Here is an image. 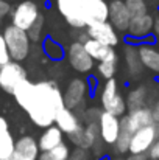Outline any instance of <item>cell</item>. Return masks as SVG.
Instances as JSON below:
<instances>
[{
	"instance_id": "obj_1",
	"label": "cell",
	"mask_w": 159,
	"mask_h": 160,
	"mask_svg": "<svg viewBox=\"0 0 159 160\" xmlns=\"http://www.w3.org/2000/svg\"><path fill=\"white\" fill-rule=\"evenodd\" d=\"M13 97L28 113L33 124L42 129L55 124L56 113L64 107L62 92L53 81L31 82L25 79L16 87Z\"/></svg>"
},
{
	"instance_id": "obj_2",
	"label": "cell",
	"mask_w": 159,
	"mask_h": 160,
	"mask_svg": "<svg viewBox=\"0 0 159 160\" xmlns=\"http://www.w3.org/2000/svg\"><path fill=\"white\" fill-rule=\"evenodd\" d=\"M3 38L8 47V52L11 56V61L16 62H22L28 58L30 48H31V41L27 34V31L14 27L13 23H9L8 27H5L3 30Z\"/></svg>"
},
{
	"instance_id": "obj_3",
	"label": "cell",
	"mask_w": 159,
	"mask_h": 160,
	"mask_svg": "<svg viewBox=\"0 0 159 160\" xmlns=\"http://www.w3.org/2000/svg\"><path fill=\"white\" fill-rule=\"evenodd\" d=\"M11 23L24 31H28L30 27L39 19L41 9L31 0H22L11 9Z\"/></svg>"
},
{
	"instance_id": "obj_4",
	"label": "cell",
	"mask_w": 159,
	"mask_h": 160,
	"mask_svg": "<svg viewBox=\"0 0 159 160\" xmlns=\"http://www.w3.org/2000/svg\"><path fill=\"white\" fill-rule=\"evenodd\" d=\"M25 79H28L27 70L20 62L9 61L8 64L0 67V89L3 92L13 95L16 87Z\"/></svg>"
},
{
	"instance_id": "obj_5",
	"label": "cell",
	"mask_w": 159,
	"mask_h": 160,
	"mask_svg": "<svg viewBox=\"0 0 159 160\" xmlns=\"http://www.w3.org/2000/svg\"><path fill=\"white\" fill-rule=\"evenodd\" d=\"M159 137V123H153L136 131L131 137L130 154H147Z\"/></svg>"
},
{
	"instance_id": "obj_6",
	"label": "cell",
	"mask_w": 159,
	"mask_h": 160,
	"mask_svg": "<svg viewBox=\"0 0 159 160\" xmlns=\"http://www.w3.org/2000/svg\"><path fill=\"white\" fill-rule=\"evenodd\" d=\"M56 8L72 28L84 30L87 27L83 16L81 0H56Z\"/></svg>"
},
{
	"instance_id": "obj_7",
	"label": "cell",
	"mask_w": 159,
	"mask_h": 160,
	"mask_svg": "<svg viewBox=\"0 0 159 160\" xmlns=\"http://www.w3.org/2000/svg\"><path fill=\"white\" fill-rule=\"evenodd\" d=\"M67 59L70 67L78 73H89L94 68V59L86 52L84 45L78 41L72 42L67 48Z\"/></svg>"
},
{
	"instance_id": "obj_8",
	"label": "cell",
	"mask_w": 159,
	"mask_h": 160,
	"mask_svg": "<svg viewBox=\"0 0 159 160\" xmlns=\"http://www.w3.org/2000/svg\"><path fill=\"white\" fill-rule=\"evenodd\" d=\"M153 112L151 107H140V109H134V110H128L126 115H123L120 118V126L128 129L131 134H134L136 131L153 124Z\"/></svg>"
},
{
	"instance_id": "obj_9",
	"label": "cell",
	"mask_w": 159,
	"mask_h": 160,
	"mask_svg": "<svg viewBox=\"0 0 159 160\" xmlns=\"http://www.w3.org/2000/svg\"><path fill=\"white\" fill-rule=\"evenodd\" d=\"M87 92H89V82L83 78H73L67 84V87L62 93L64 107L73 110L78 106H81L84 103V98H86Z\"/></svg>"
},
{
	"instance_id": "obj_10",
	"label": "cell",
	"mask_w": 159,
	"mask_h": 160,
	"mask_svg": "<svg viewBox=\"0 0 159 160\" xmlns=\"http://www.w3.org/2000/svg\"><path fill=\"white\" fill-rule=\"evenodd\" d=\"M98 131L102 142L108 146H114L120 134V118L106 110H102L98 117Z\"/></svg>"
},
{
	"instance_id": "obj_11",
	"label": "cell",
	"mask_w": 159,
	"mask_h": 160,
	"mask_svg": "<svg viewBox=\"0 0 159 160\" xmlns=\"http://www.w3.org/2000/svg\"><path fill=\"white\" fill-rule=\"evenodd\" d=\"M86 33L91 39H95L102 44H105L108 47H115L120 42L119 38V31L109 23V22H98V23H92L86 27Z\"/></svg>"
},
{
	"instance_id": "obj_12",
	"label": "cell",
	"mask_w": 159,
	"mask_h": 160,
	"mask_svg": "<svg viewBox=\"0 0 159 160\" xmlns=\"http://www.w3.org/2000/svg\"><path fill=\"white\" fill-rule=\"evenodd\" d=\"M153 23H155V17L151 14H142L137 17H131L126 34L131 39L136 41H145L147 38H150L153 34Z\"/></svg>"
},
{
	"instance_id": "obj_13",
	"label": "cell",
	"mask_w": 159,
	"mask_h": 160,
	"mask_svg": "<svg viewBox=\"0 0 159 160\" xmlns=\"http://www.w3.org/2000/svg\"><path fill=\"white\" fill-rule=\"evenodd\" d=\"M81 8H83V16H84L86 25L108 22L109 5L105 0H81Z\"/></svg>"
},
{
	"instance_id": "obj_14",
	"label": "cell",
	"mask_w": 159,
	"mask_h": 160,
	"mask_svg": "<svg viewBox=\"0 0 159 160\" xmlns=\"http://www.w3.org/2000/svg\"><path fill=\"white\" fill-rule=\"evenodd\" d=\"M41 154L38 140L31 135H22L14 143V160H38Z\"/></svg>"
},
{
	"instance_id": "obj_15",
	"label": "cell",
	"mask_w": 159,
	"mask_h": 160,
	"mask_svg": "<svg viewBox=\"0 0 159 160\" xmlns=\"http://www.w3.org/2000/svg\"><path fill=\"white\" fill-rule=\"evenodd\" d=\"M109 5V16H108V22L117 30V31H122V33H126L128 30V25H130V20H131V16L126 9V5L123 0H112Z\"/></svg>"
},
{
	"instance_id": "obj_16",
	"label": "cell",
	"mask_w": 159,
	"mask_h": 160,
	"mask_svg": "<svg viewBox=\"0 0 159 160\" xmlns=\"http://www.w3.org/2000/svg\"><path fill=\"white\" fill-rule=\"evenodd\" d=\"M86 52L89 53V56L97 61V62H105V61H117V53L112 47H108L105 44L95 41V39H87L84 44Z\"/></svg>"
},
{
	"instance_id": "obj_17",
	"label": "cell",
	"mask_w": 159,
	"mask_h": 160,
	"mask_svg": "<svg viewBox=\"0 0 159 160\" xmlns=\"http://www.w3.org/2000/svg\"><path fill=\"white\" fill-rule=\"evenodd\" d=\"M55 126H58V128L61 129V132H62V134L70 135L72 132H75L77 129H80V128H81V123H80L78 115H77L72 109L62 107V109L56 113Z\"/></svg>"
},
{
	"instance_id": "obj_18",
	"label": "cell",
	"mask_w": 159,
	"mask_h": 160,
	"mask_svg": "<svg viewBox=\"0 0 159 160\" xmlns=\"http://www.w3.org/2000/svg\"><path fill=\"white\" fill-rule=\"evenodd\" d=\"M137 52L144 68L159 75V48L153 44L144 42L137 45Z\"/></svg>"
},
{
	"instance_id": "obj_19",
	"label": "cell",
	"mask_w": 159,
	"mask_h": 160,
	"mask_svg": "<svg viewBox=\"0 0 159 160\" xmlns=\"http://www.w3.org/2000/svg\"><path fill=\"white\" fill-rule=\"evenodd\" d=\"M61 143H64V134L61 132V129L58 126H50L47 129H44V132L41 134L39 140H38V145H39V149L41 152H45V151H50L53 148L59 146Z\"/></svg>"
},
{
	"instance_id": "obj_20",
	"label": "cell",
	"mask_w": 159,
	"mask_h": 160,
	"mask_svg": "<svg viewBox=\"0 0 159 160\" xmlns=\"http://www.w3.org/2000/svg\"><path fill=\"white\" fill-rule=\"evenodd\" d=\"M14 143H16V138L13 137L9 131L8 121L3 117H0V159H8L13 156Z\"/></svg>"
},
{
	"instance_id": "obj_21",
	"label": "cell",
	"mask_w": 159,
	"mask_h": 160,
	"mask_svg": "<svg viewBox=\"0 0 159 160\" xmlns=\"http://www.w3.org/2000/svg\"><path fill=\"white\" fill-rule=\"evenodd\" d=\"M125 64H126V70L130 73V76L133 78H137L140 76L142 70H144V65L140 62V58H139V52H137V45L136 44H126L125 50Z\"/></svg>"
},
{
	"instance_id": "obj_22",
	"label": "cell",
	"mask_w": 159,
	"mask_h": 160,
	"mask_svg": "<svg viewBox=\"0 0 159 160\" xmlns=\"http://www.w3.org/2000/svg\"><path fill=\"white\" fill-rule=\"evenodd\" d=\"M147 98H148V90H147L145 86H137V87L131 89V90L128 92V97L125 98L128 110H134V109L145 107Z\"/></svg>"
},
{
	"instance_id": "obj_23",
	"label": "cell",
	"mask_w": 159,
	"mask_h": 160,
	"mask_svg": "<svg viewBox=\"0 0 159 160\" xmlns=\"http://www.w3.org/2000/svg\"><path fill=\"white\" fill-rule=\"evenodd\" d=\"M120 92H119V82H117V79L115 78L108 79L105 82V86H103V89H102V93H100V104L103 107V110L115 100V97Z\"/></svg>"
},
{
	"instance_id": "obj_24",
	"label": "cell",
	"mask_w": 159,
	"mask_h": 160,
	"mask_svg": "<svg viewBox=\"0 0 159 160\" xmlns=\"http://www.w3.org/2000/svg\"><path fill=\"white\" fill-rule=\"evenodd\" d=\"M97 140H100L98 121H87L84 126V149H92Z\"/></svg>"
},
{
	"instance_id": "obj_25",
	"label": "cell",
	"mask_w": 159,
	"mask_h": 160,
	"mask_svg": "<svg viewBox=\"0 0 159 160\" xmlns=\"http://www.w3.org/2000/svg\"><path fill=\"white\" fill-rule=\"evenodd\" d=\"M70 157V149L66 143H61L59 146L53 148L50 151L41 152L38 160H69Z\"/></svg>"
},
{
	"instance_id": "obj_26",
	"label": "cell",
	"mask_w": 159,
	"mask_h": 160,
	"mask_svg": "<svg viewBox=\"0 0 159 160\" xmlns=\"http://www.w3.org/2000/svg\"><path fill=\"white\" fill-rule=\"evenodd\" d=\"M131 137H133V134H131L128 129H125V128L120 126V134H119V137H117V140H115V143H114V146H112L114 151H115L117 154H120V156L130 152Z\"/></svg>"
},
{
	"instance_id": "obj_27",
	"label": "cell",
	"mask_w": 159,
	"mask_h": 160,
	"mask_svg": "<svg viewBox=\"0 0 159 160\" xmlns=\"http://www.w3.org/2000/svg\"><path fill=\"white\" fill-rule=\"evenodd\" d=\"M42 48H44V53L47 54L50 59H53V61H59V59H62V56H64V48H62L55 39H52V38L44 39Z\"/></svg>"
},
{
	"instance_id": "obj_28",
	"label": "cell",
	"mask_w": 159,
	"mask_h": 160,
	"mask_svg": "<svg viewBox=\"0 0 159 160\" xmlns=\"http://www.w3.org/2000/svg\"><path fill=\"white\" fill-rule=\"evenodd\" d=\"M123 2H125L126 9L131 17H137V16L148 12V5L145 0H123Z\"/></svg>"
},
{
	"instance_id": "obj_29",
	"label": "cell",
	"mask_w": 159,
	"mask_h": 160,
	"mask_svg": "<svg viewBox=\"0 0 159 160\" xmlns=\"http://www.w3.org/2000/svg\"><path fill=\"white\" fill-rule=\"evenodd\" d=\"M98 73L102 78L108 79H112L115 76V72H117V61H105V62H98V67H97Z\"/></svg>"
},
{
	"instance_id": "obj_30",
	"label": "cell",
	"mask_w": 159,
	"mask_h": 160,
	"mask_svg": "<svg viewBox=\"0 0 159 160\" xmlns=\"http://www.w3.org/2000/svg\"><path fill=\"white\" fill-rule=\"evenodd\" d=\"M42 31H44V17L39 16V19L30 27V30L27 31L28 38L31 42H39L41 38H42Z\"/></svg>"
},
{
	"instance_id": "obj_31",
	"label": "cell",
	"mask_w": 159,
	"mask_h": 160,
	"mask_svg": "<svg viewBox=\"0 0 159 160\" xmlns=\"http://www.w3.org/2000/svg\"><path fill=\"white\" fill-rule=\"evenodd\" d=\"M69 140L72 145H75L77 148L84 149V126H81L80 129H77L75 132H72L69 135Z\"/></svg>"
},
{
	"instance_id": "obj_32",
	"label": "cell",
	"mask_w": 159,
	"mask_h": 160,
	"mask_svg": "<svg viewBox=\"0 0 159 160\" xmlns=\"http://www.w3.org/2000/svg\"><path fill=\"white\" fill-rule=\"evenodd\" d=\"M9 61H11V56H9V52H8L5 38H3V34L0 33V67L5 65V64H8Z\"/></svg>"
},
{
	"instance_id": "obj_33",
	"label": "cell",
	"mask_w": 159,
	"mask_h": 160,
	"mask_svg": "<svg viewBox=\"0 0 159 160\" xmlns=\"http://www.w3.org/2000/svg\"><path fill=\"white\" fill-rule=\"evenodd\" d=\"M11 9H13L11 3H8V2H5V0H0V27L3 25L5 17L11 14Z\"/></svg>"
},
{
	"instance_id": "obj_34",
	"label": "cell",
	"mask_w": 159,
	"mask_h": 160,
	"mask_svg": "<svg viewBox=\"0 0 159 160\" xmlns=\"http://www.w3.org/2000/svg\"><path fill=\"white\" fill-rule=\"evenodd\" d=\"M87 149H81V148H77L73 154H70L69 160H87Z\"/></svg>"
},
{
	"instance_id": "obj_35",
	"label": "cell",
	"mask_w": 159,
	"mask_h": 160,
	"mask_svg": "<svg viewBox=\"0 0 159 160\" xmlns=\"http://www.w3.org/2000/svg\"><path fill=\"white\" fill-rule=\"evenodd\" d=\"M147 157L151 160H159V137L156 138V142L153 143V146L150 148V151L147 152Z\"/></svg>"
},
{
	"instance_id": "obj_36",
	"label": "cell",
	"mask_w": 159,
	"mask_h": 160,
	"mask_svg": "<svg viewBox=\"0 0 159 160\" xmlns=\"http://www.w3.org/2000/svg\"><path fill=\"white\" fill-rule=\"evenodd\" d=\"M151 112H153V120H155V123H159V100L155 103V106L151 107Z\"/></svg>"
},
{
	"instance_id": "obj_37",
	"label": "cell",
	"mask_w": 159,
	"mask_h": 160,
	"mask_svg": "<svg viewBox=\"0 0 159 160\" xmlns=\"http://www.w3.org/2000/svg\"><path fill=\"white\" fill-rule=\"evenodd\" d=\"M125 159L126 160H148V157H147V154H130Z\"/></svg>"
},
{
	"instance_id": "obj_38",
	"label": "cell",
	"mask_w": 159,
	"mask_h": 160,
	"mask_svg": "<svg viewBox=\"0 0 159 160\" xmlns=\"http://www.w3.org/2000/svg\"><path fill=\"white\" fill-rule=\"evenodd\" d=\"M153 34L159 38V14L155 17V23H153Z\"/></svg>"
},
{
	"instance_id": "obj_39",
	"label": "cell",
	"mask_w": 159,
	"mask_h": 160,
	"mask_svg": "<svg viewBox=\"0 0 159 160\" xmlns=\"http://www.w3.org/2000/svg\"><path fill=\"white\" fill-rule=\"evenodd\" d=\"M0 160H14V157L11 156V157H8V159H0Z\"/></svg>"
},
{
	"instance_id": "obj_40",
	"label": "cell",
	"mask_w": 159,
	"mask_h": 160,
	"mask_svg": "<svg viewBox=\"0 0 159 160\" xmlns=\"http://www.w3.org/2000/svg\"><path fill=\"white\" fill-rule=\"evenodd\" d=\"M5 2H8V3H11V2H19V0H5Z\"/></svg>"
},
{
	"instance_id": "obj_41",
	"label": "cell",
	"mask_w": 159,
	"mask_h": 160,
	"mask_svg": "<svg viewBox=\"0 0 159 160\" xmlns=\"http://www.w3.org/2000/svg\"><path fill=\"white\" fill-rule=\"evenodd\" d=\"M114 160H126V159H123V157H117V159H114Z\"/></svg>"
},
{
	"instance_id": "obj_42",
	"label": "cell",
	"mask_w": 159,
	"mask_h": 160,
	"mask_svg": "<svg viewBox=\"0 0 159 160\" xmlns=\"http://www.w3.org/2000/svg\"><path fill=\"white\" fill-rule=\"evenodd\" d=\"M100 160H109L108 157H100Z\"/></svg>"
},
{
	"instance_id": "obj_43",
	"label": "cell",
	"mask_w": 159,
	"mask_h": 160,
	"mask_svg": "<svg viewBox=\"0 0 159 160\" xmlns=\"http://www.w3.org/2000/svg\"><path fill=\"white\" fill-rule=\"evenodd\" d=\"M158 42H159V38H158Z\"/></svg>"
},
{
	"instance_id": "obj_44",
	"label": "cell",
	"mask_w": 159,
	"mask_h": 160,
	"mask_svg": "<svg viewBox=\"0 0 159 160\" xmlns=\"http://www.w3.org/2000/svg\"><path fill=\"white\" fill-rule=\"evenodd\" d=\"M148 160H151V159H148Z\"/></svg>"
}]
</instances>
